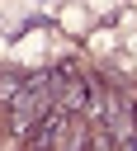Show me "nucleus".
<instances>
[{
  "label": "nucleus",
  "mask_w": 137,
  "mask_h": 151,
  "mask_svg": "<svg viewBox=\"0 0 137 151\" xmlns=\"http://www.w3.org/2000/svg\"><path fill=\"white\" fill-rule=\"evenodd\" d=\"M52 104H57V80H52V76H33L28 85H19V90H14V132L28 137L33 123H43V113H47Z\"/></svg>",
  "instance_id": "f257e3e1"
},
{
  "label": "nucleus",
  "mask_w": 137,
  "mask_h": 151,
  "mask_svg": "<svg viewBox=\"0 0 137 151\" xmlns=\"http://www.w3.org/2000/svg\"><path fill=\"white\" fill-rule=\"evenodd\" d=\"M137 104H132V94L128 90H113L109 99H104V123H109V137H113V146L118 142H128V137H137Z\"/></svg>",
  "instance_id": "f03ea898"
},
{
  "label": "nucleus",
  "mask_w": 137,
  "mask_h": 151,
  "mask_svg": "<svg viewBox=\"0 0 137 151\" xmlns=\"http://www.w3.org/2000/svg\"><path fill=\"white\" fill-rule=\"evenodd\" d=\"M66 118H71V113H66L61 104H52V109L43 113V123H38V132H33V146H38V151H47V146H52V142L61 137V127H66Z\"/></svg>",
  "instance_id": "7ed1b4c3"
}]
</instances>
